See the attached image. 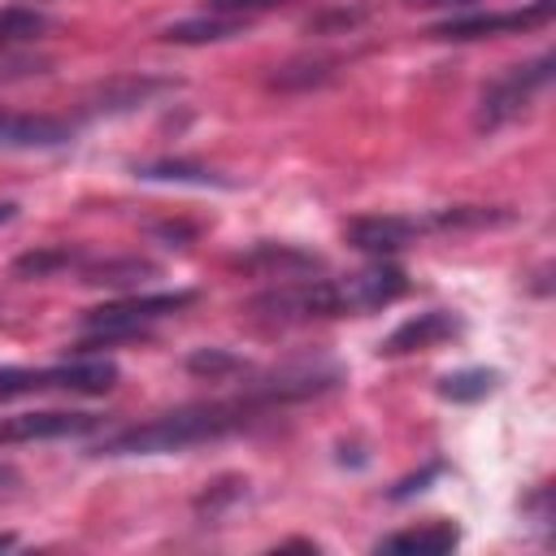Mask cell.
<instances>
[{"instance_id": "cell-1", "label": "cell", "mask_w": 556, "mask_h": 556, "mask_svg": "<svg viewBox=\"0 0 556 556\" xmlns=\"http://www.w3.org/2000/svg\"><path fill=\"white\" fill-rule=\"evenodd\" d=\"M274 404H265L252 387H243L230 400H200V404H182L174 413L122 426L113 434H104L91 452L96 456H161V452H187V447H204V443H222L230 434L252 430Z\"/></svg>"}, {"instance_id": "cell-2", "label": "cell", "mask_w": 556, "mask_h": 556, "mask_svg": "<svg viewBox=\"0 0 556 556\" xmlns=\"http://www.w3.org/2000/svg\"><path fill=\"white\" fill-rule=\"evenodd\" d=\"M404 291V278L395 265L378 261L348 278H282L278 287L248 300V308L265 321H313V317H361L374 308L395 304Z\"/></svg>"}, {"instance_id": "cell-3", "label": "cell", "mask_w": 556, "mask_h": 556, "mask_svg": "<svg viewBox=\"0 0 556 556\" xmlns=\"http://www.w3.org/2000/svg\"><path fill=\"white\" fill-rule=\"evenodd\" d=\"M195 300H200V291L178 287V291H143V295H126V300L87 308V313H83L78 352H96V348L117 343V339H139V334H148L156 321H165V317L191 308Z\"/></svg>"}, {"instance_id": "cell-4", "label": "cell", "mask_w": 556, "mask_h": 556, "mask_svg": "<svg viewBox=\"0 0 556 556\" xmlns=\"http://www.w3.org/2000/svg\"><path fill=\"white\" fill-rule=\"evenodd\" d=\"M122 378L117 361L109 356H78V361H56L43 369L26 365H0V400H22V395H104Z\"/></svg>"}, {"instance_id": "cell-5", "label": "cell", "mask_w": 556, "mask_h": 556, "mask_svg": "<svg viewBox=\"0 0 556 556\" xmlns=\"http://www.w3.org/2000/svg\"><path fill=\"white\" fill-rule=\"evenodd\" d=\"M552 65H556L552 52H543V56L521 61V65H508L500 78H491V83L482 87V96H478V117H473V126L491 135V130L517 122V117L539 100V91L552 83Z\"/></svg>"}, {"instance_id": "cell-6", "label": "cell", "mask_w": 556, "mask_h": 556, "mask_svg": "<svg viewBox=\"0 0 556 556\" xmlns=\"http://www.w3.org/2000/svg\"><path fill=\"white\" fill-rule=\"evenodd\" d=\"M552 13H556V0H534V4L508 9V13L469 9V13H456V17L439 22L430 35H434V39H447V43H469V39H491V35H521V30L547 26Z\"/></svg>"}, {"instance_id": "cell-7", "label": "cell", "mask_w": 556, "mask_h": 556, "mask_svg": "<svg viewBox=\"0 0 556 556\" xmlns=\"http://www.w3.org/2000/svg\"><path fill=\"white\" fill-rule=\"evenodd\" d=\"M104 417L96 413H65V408H43V413H13L0 417V447L13 443H52V439H83L100 430Z\"/></svg>"}, {"instance_id": "cell-8", "label": "cell", "mask_w": 556, "mask_h": 556, "mask_svg": "<svg viewBox=\"0 0 556 556\" xmlns=\"http://www.w3.org/2000/svg\"><path fill=\"white\" fill-rule=\"evenodd\" d=\"M426 230H421V217H408V213H361L343 226V239L365 252V256H391L408 243H417Z\"/></svg>"}, {"instance_id": "cell-9", "label": "cell", "mask_w": 556, "mask_h": 556, "mask_svg": "<svg viewBox=\"0 0 556 556\" xmlns=\"http://www.w3.org/2000/svg\"><path fill=\"white\" fill-rule=\"evenodd\" d=\"M70 139L74 126L65 117L0 109V152H48V148H65Z\"/></svg>"}, {"instance_id": "cell-10", "label": "cell", "mask_w": 556, "mask_h": 556, "mask_svg": "<svg viewBox=\"0 0 556 556\" xmlns=\"http://www.w3.org/2000/svg\"><path fill=\"white\" fill-rule=\"evenodd\" d=\"M465 330V321L447 308H426L408 321H400L382 343H378V356H408V352H426V348H439L447 339H456Z\"/></svg>"}, {"instance_id": "cell-11", "label": "cell", "mask_w": 556, "mask_h": 556, "mask_svg": "<svg viewBox=\"0 0 556 556\" xmlns=\"http://www.w3.org/2000/svg\"><path fill=\"white\" fill-rule=\"evenodd\" d=\"M230 265L235 269H248V274H261V278H278V282L282 278H308V274H321L326 269V261L317 252L295 248V243H274V239L239 252Z\"/></svg>"}, {"instance_id": "cell-12", "label": "cell", "mask_w": 556, "mask_h": 556, "mask_svg": "<svg viewBox=\"0 0 556 556\" xmlns=\"http://www.w3.org/2000/svg\"><path fill=\"white\" fill-rule=\"evenodd\" d=\"M161 91H174V83H165V78H152V74H122V78H109V83H100V87L87 96V113H91V117L130 113V109H143V104H152Z\"/></svg>"}, {"instance_id": "cell-13", "label": "cell", "mask_w": 556, "mask_h": 556, "mask_svg": "<svg viewBox=\"0 0 556 556\" xmlns=\"http://www.w3.org/2000/svg\"><path fill=\"white\" fill-rule=\"evenodd\" d=\"M248 26H252L248 17L217 13V9H200L195 17H182V22L165 26V30H161V39H169V43H222V39L243 35Z\"/></svg>"}, {"instance_id": "cell-14", "label": "cell", "mask_w": 556, "mask_h": 556, "mask_svg": "<svg viewBox=\"0 0 556 556\" xmlns=\"http://www.w3.org/2000/svg\"><path fill=\"white\" fill-rule=\"evenodd\" d=\"M460 543V526L456 521H426V526H408L395 530L387 539H378V552H426V556H443Z\"/></svg>"}, {"instance_id": "cell-15", "label": "cell", "mask_w": 556, "mask_h": 556, "mask_svg": "<svg viewBox=\"0 0 556 556\" xmlns=\"http://www.w3.org/2000/svg\"><path fill=\"white\" fill-rule=\"evenodd\" d=\"M513 213L508 208H486V204H447L421 217V230H482V226H508Z\"/></svg>"}, {"instance_id": "cell-16", "label": "cell", "mask_w": 556, "mask_h": 556, "mask_svg": "<svg viewBox=\"0 0 556 556\" xmlns=\"http://www.w3.org/2000/svg\"><path fill=\"white\" fill-rule=\"evenodd\" d=\"M78 274H83V282H91V287H135V282L152 278L156 265H152V261H139V256H104V261L83 256Z\"/></svg>"}, {"instance_id": "cell-17", "label": "cell", "mask_w": 556, "mask_h": 556, "mask_svg": "<svg viewBox=\"0 0 556 556\" xmlns=\"http://www.w3.org/2000/svg\"><path fill=\"white\" fill-rule=\"evenodd\" d=\"M339 74V61L334 56H304V61H287L269 74V87L274 91H313V87H326L334 83Z\"/></svg>"}, {"instance_id": "cell-18", "label": "cell", "mask_w": 556, "mask_h": 556, "mask_svg": "<svg viewBox=\"0 0 556 556\" xmlns=\"http://www.w3.org/2000/svg\"><path fill=\"white\" fill-rule=\"evenodd\" d=\"M135 178H143V182H187V187H230V178H222L217 169L195 165V161H174V156L135 165Z\"/></svg>"}, {"instance_id": "cell-19", "label": "cell", "mask_w": 556, "mask_h": 556, "mask_svg": "<svg viewBox=\"0 0 556 556\" xmlns=\"http://www.w3.org/2000/svg\"><path fill=\"white\" fill-rule=\"evenodd\" d=\"M495 387H500V369H486V365L452 369V374L439 378V395L452 400V404H478V400H486Z\"/></svg>"}, {"instance_id": "cell-20", "label": "cell", "mask_w": 556, "mask_h": 556, "mask_svg": "<svg viewBox=\"0 0 556 556\" xmlns=\"http://www.w3.org/2000/svg\"><path fill=\"white\" fill-rule=\"evenodd\" d=\"M83 248H70V243H52V248H35V252H22L13 261V274L17 278H52L61 269H78L83 265Z\"/></svg>"}, {"instance_id": "cell-21", "label": "cell", "mask_w": 556, "mask_h": 556, "mask_svg": "<svg viewBox=\"0 0 556 556\" xmlns=\"http://www.w3.org/2000/svg\"><path fill=\"white\" fill-rule=\"evenodd\" d=\"M52 30V17L43 9H30V4H4L0 9V43L4 48H17V43H35Z\"/></svg>"}, {"instance_id": "cell-22", "label": "cell", "mask_w": 556, "mask_h": 556, "mask_svg": "<svg viewBox=\"0 0 556 556\" xmlns=\"http://www.w3.org/2000/svg\"><path fill=\"white\" fill-rule=\"evenodd\" d=\"M187 369H191V374H200V378H208V382H217V378L243 374V369H248V361H243V356H235V352H226V348H200V352H191V356H187Z\"/></svg>"}, {"instance_id": "cell-23", "label": "cell", "mask_w": 556, "mask_h": 556, "mask_svg": "<svg viewBox=\"0 0 556 556\" xmlns=\"http://www.w3.org/2000/svg\"><path fill=\"white\" fill-rule=\"evenodd\" d=\"M43 65H48L43 56H30V52L0 43V78H30V74H43Z\"/></svg>"}, {"instance_id": "cell-24", "label": "cell", "mask_w": 556, "mask_h": 556, "mask_svg": "<svg viewBox=\"0 0 556 556\" xmlns=\"http://www.w3.org/2000/svg\"><path fill=\"white\" fill-rule=\"evenodd\" d=\"M365 13L369 9H330V13H321V17H308V30H352V26H361L365 22Z\"/></svg>"}, {"instance_id": "cell-25", "label": "cell", "mask_w": 556, "mask_h": 556, "mask_svg": "<svg viewBox=\"0 0 556 556\" xmlns=\"http://www.w3.org/2000/svg\"><path fill=\"white\" fill-rule=\"evenodd\" d=\"M282 0H204V9H217V13H235V17H248V22H256L261 13H269V9H278Z\"/></svg>"}, {"instance_id": "cell-26", "label": "cell", "mask_w": 556, "mask_h": 556, "mask_svg": "<svg viewBox=\"0 0 556 556\" xmlns=\"http://www.w3.org/2000/svg\"><path fill=\"white\" fill-rule=\"evenodd\" d=\"M152 239H161L165 248H187L195 239V226L191 222H156L152 226Z\"/></svg>"}, {"instance_id": "cell-27", "label": "cell", "mask_w": 556, "mask_h": 556, "mask_svg": "<svg viewBox=\"0 0 556 556\" xmlns=\"http://www.w3.org/2000/svg\"><path fill=\"white\" fill-rule=\"evenodd\" d=\"M439 473H443V465H439V460H430L421 473H413V478L395 482V486H391V500H408V495H421V491H426V482H430V478H439Z\"/></svg>"}, {"instance_id": "cell-28", "label": "cell", "mask_w": 556, "mask_h": 556, "mask_svg": "<svg viewBox=\"0 0 556 556\" xmlns=\"http://www.w3.org/2000/svg\"><path fill=\"white\" fill-rule=\"evenodd\" d=\"M408 4H417V9H473L478 0H408Z\"/></svg>"}, {"instance_id": "cell-29", "label": "cell", "mask_w": 556, "mask_h": 556, "mask_svg": "<svg viewBox=\"0 0 556 556\" xmlns=\"http://www.w3.org/2000/svg\"><path fill=\"white\" fill-rule=\"evenodd\" d=\"M13 217H17V204H9V200H0V226H4V222H13Z\"/></svg>"}, {"instance_id": "cell-30", "label": "cell", "mask_w": 556, "mask_h": 556, "mask_svg": "<svg viewBox=\"0 0 556 556\" xmlns=\"http://www.w3.org/2000/svg\"><path fill=\"white\" fill-rule=\"evenodd\" d=\"M4 482H17V478H13L9 469H0V491H4Z\"/></svg>"}, {"instance_id": "cell-31", "label": "cell", "mask_w": 556, "mask_h": 556, "mask_svg": "<svg viewBox=\"0 0 556 556\" xmlns=\"http://www.w3.org/2000/svg\"><path fill=\"white\" fill-rule=\"evenodd\" d=\"M13 543H17L13 534H0V547H13Z\"/></svg>"}]
</instances>
